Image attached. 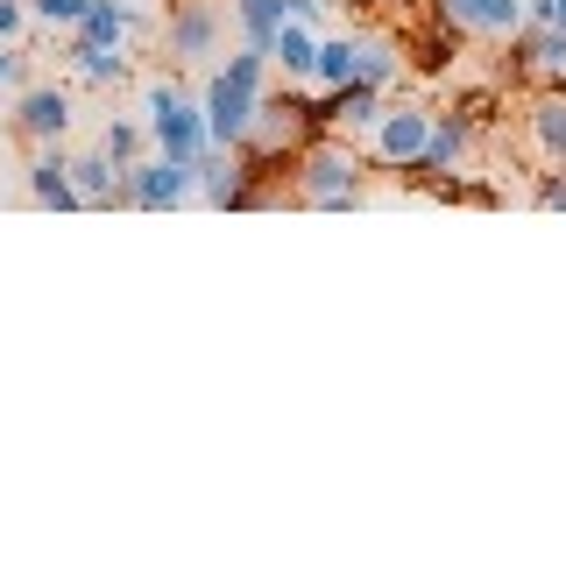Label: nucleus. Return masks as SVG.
<instances>
[{
    "label": "nucleus",
    "mask_w": 566,
    "mask_h": 566,
    "mask_svg": "<svg viewBox=\"0 0 566 566\" xmlns=\"http://www.w3.org/2000/svg\"><path fill=\"white\" fill-rule=\"evenodd\" d=\"M142 142H149V135H142V120H106V128H99V156L114 170H128L135 156H142Z\"/></svg>",
    "instance_id": "aec40b11"
},
{
    "label": "nucleus",
    "mask_w": 566,
    "mask_h": 566,
    "mask_svg": "<svg viewBox=\"0 0 566 566\" xmlns=\"http://www.w3.org/2000/svg\"><path fill=\"white\" fill-rule=\"evenodd\" d=\"M524 135H531V149H538L545 170H566V85H553V93L531 99Z\"/></svg>",
    "instance_id": "ddd939ff"
},
{
    "label": "nucleus",
    "mask_w": 566,
    "mask_h": 566,
    "mask_svg": "<svg viewBox=\"0 0 566 566\" xmlns=\"http://www.w3.org/2000/svg\"><path fill=\"white\" fill-rule=\"evenodd\" d=\"M559 85H566V78H559Z\"/></svg>",
    "instance_id": "c85d7f7f"
},
{
    "label": "nucleus",
    "mask_w": 566,
    "mask_h": 566,
    "mask_svg": "<svg viewBox=\"0 0 566 566\" xmlns=\"http://www.w3.org/2000/svg\"><path fill=\"white\" fill-rule=\"evenodd\" d=\"M29 78H35V71H29V50L22 43H0V93H22Z\"/></svg>",
    "instance_id": "4be33fe9"
},
{
    "label": "nucleus",
    "mask_w": 566,
    "mask_h": 566,
    "mask_svg": "<svg viewBox=\"0 0 566 566\" xmlns=\"http://www.w3.org/2000/svg\"><path fill=\"white\" fill-rule=\"evenodd\" d=\"M424 135H432V106L424 99H382V114L361 128V156L376 170H418Z\"/></svg>",
    "instance_id": "20e7f679"
},
{
    "label": "nucleus",
    "mask_w": 566,
    "mask_h": 566,
    "mask_svg": "<svg viewBox=\"0 0 566 566\" xmlns=\"http://www.w3.org/2000/svg\"><path fill=\"white\" fill-rule=\"evenodd\" d=\"M354 78H368L376 93H389V85L403 78V50L382 43V35H361V64H354Z\"/></svg>",
    "instance_id": "6ab92c4d"
},
{
    "label": "nucleus",
    "mask_w": 566,
    "mask_h": 566,
    "mask_svg": "<svg viewBox=\"0 0 566 566\" xmlns=\"http://www.w3.org/2000/svg\"><path fill=\"white\" fill-rule=\"evenodd\" d=\"M29 199L50 206V212H85L78 191H71V156H64V142H35V156H29Z\"/></svg>",
    "instance_id": "f8f14e48"
},
{
    "label": "nucleus",
    "mask_w": 566,
    "mask_h": 566,
    "mask_svg": "<svg viewBox=\"0 0 566 566\" xmlns=\"http://www.w3.org/2000/svg\"><path fill=\"white\" fill-rule=\"evenodd\" d=\"M78 14H85V0H29V22H43V29H78Z\"/></svg>",
    "instance_id": "412c9836"
},
{
    "label": "nucleus",
    "mask_w": 566,
    "mask_h": 566,
    "mask_svg": "<svg viewBox=\"0 0 566 566\" xmlns=\"http://www.w3.org/2000/svg\"><path fill=\"white\" fill-rule=\"evenodd\" d=\"M354 64H361V35H318V57H312V85H347Z\"/></svg>",
    "instance_id": "a211bd4d"
},
{
    "label": "nucleus",
    "mask_w": 566,
    "mask_h": 566,
    "mask_svg": "<svg viewBox=\"0 0 566 566\" xmlns=\"http://www.w3.org/2000/svg\"><path fill=\"white\" fill-rule=\"evenodd\" d=\"M270 8H276V22H312L318 29V14H326L333 0H270Z\"/></svg>",
    "instance_id": "5701e85b"
},
{
    "label": "nucleus",
    "mask_w": 566,
    "mask_h": 566,
    "mask_svg": "<svg viewBox=\"0 0 566 566\" xmlns=\"http://www.w3.org/2000/svg\"><path fill=\"white\" fill-rule=\"evenodd\" d=\"M227 8H241V0H227Z\"/></svg>",
    "instance_id": "cd10ccee"
},
{
    "label": "nucleus",
    "mask_w": 566,
    "mask_h": 566,
    "mask_svg": "<svg viewBox=\"0 0 566 566\" xmlns=\"http://www.w3.org/2000/svg\"><path fill=\"white\" fill-rule=\"evenodd\" d=\"M382 99L368 78H347V85H318V99H312V114H318V128H333V135H361L368 120L382 114Z\"/></svg>",
    "instance_id": "1a4fd4ad"
},
{
    "label": "nucleus",
    "mask_w": 566,
    "mask_h": 566,
    "mask_svg": "<svg viewBox=\"0 0 566 566\" xmlns=\"http://www.w3.org/2000/svg\"><path fill=\"white\" fill-rule=\"evenodd\" d=\"M510 43V64L517 71H531V78H566V29H553V22H517L503 35Z\"/></svg>",
    "instance_id": "9b49d317"
},
{
    "label": "nucleus",
    "mask_w": 566,
    "mask_h": 566,
    "mask_svg": "<svg viewBox=\"0 0 566 566\" xmlns=\"http://www.w3.org/2000/svg\"><path fill=\"white\" fill-rule=\"evenodd\" d=\"M71 191H78L85 212H114L120 206V170L106 164L99 149H85V156H71Z\"/></svg>",
    "instance_id": "dca6fc26"
},
{
    "label": "nucleus",
    "mask_w": 566,
    "mask_h": 566,
    "mask_svg": "<svg viewBox=\"0 0 566 566\" xmlns=\"http://www.w3.org/2000/svg\"><path fill=\"white\" fill-rule=\"evenodd\" d=\"M531 199H538L545 212H566V170H545V177H538V191H531Z\"/></svg>",
    "instance_id": "393cba45"
},
{
    "label": "nucleus",
    "mask_w": 566,
    "mask_h": 566,
    "mask_svg": "<svg viewBox=\"0 0 566 566\" xmlns=\"http://www.w3.org/2000/svg\"><path fill=\"white\" fill-rule=\"evenodd\" d=\"M199 199V164H177V156H135L128 170H120V206L135 212H170Z\"/></svg>",
    "instance_id": "39448f33"
},
{
    "label": "nucleus",
    "mask_w": 566,
    "mask_h": 566,
    "mask_svg": "<svg viewBox=\"0 0 566 566\" xmlns=\"http://www.w3.org/2000/svg\"><path fill=\"white\" fill-rule=\"evenodd\" d=\"M135 29H149L142 14L128 8V0H85V14H78V43H99V50H128V35Z\"/></svg>",
    "instance_id": "4468645a"
},
{
    "label": "nucleus",
    "mask_w": 566,
    "mask_h": 566,
    "mask_svg": "<svg viewBox=\"0 0 566 566\" xmlns=\"http://www.w3.org/2000/svg\"><path fill=\"white\" fill-rule=\"evenodd\" d=\"M432 8L453 35H482V43H503L524 22V0H432Z\"/></svg>",
    "instance_id": "9d476101"
},
{
    "label": "nucleus",
    "mask_w": 566,
    "mask_h": 566,
    "mask_svg": "<svg viewBox=\"0 0 566 566\" xmlns=\"http://www.w3.org/2000/svg\"><path fill=\"white\" fill-rule=\"evenodd\" d=\"M142 135L156 142V156H177V164H199V156L212 149L199 99H191L177 78H149V114H142Z\"/></svg>",
    "instance_id": "7ed1b4c3"
},
{
    "label": "nucleus",
    "mask_w": 566,
    "mask_h": 566,
    "mask_svg": "<svg viewBox=\"0 0 566 566\" xmlns=\"http://www.w3.org/2000/svg\"><path fill=\"white\" fill-rule=\"evenodd\" d=\"M524 22H553V29H566V0H524Z\"/></svg>",
    "instance_id": "a878e982"
},
{
    "label": "nucleus",
    "mask_w": 566,
    "mask_h": 566,
    "mask_svg": "<svg viewBox=\"0 0 566 566\" xmlns=\"http://www.w3.org/2000/svg\"><path fill=\"white\" fill-rule=\"evenodd\" d=\"M368 170H376V164L361 156V142L318 128L305 149L291 156V199L312 206V212H347V206L368 199Z\"/></svg>",
    "instance_id": "f257e3e1"
},
{
    "label": "nucleus",
    "mask_w": 566,
    "mask_h": 566,
    "mask_svg": "<svg viewBox=\"0 0 566 566\" xmlns=\"http://www.w3.org/2000/svg\"><path fill=\"white\" fill-rule=\"evenodd\" d=\"M474 156V114H460V106H432V135H424V156L411 177H432V185H453L460 170H468Z\"/></svg>",
    "instance_id": "0eeeda50"
},
{
    "label": "nucleus",
    "mask_w": 566,
    "mask_h": 566,
    "mask_svg": "<svg viewBox=\"0 0 566 566\" xmlns=\"http://www.w3.org/2000/svg\"><path fill=\"white\" fill-rule=\"evenodd\" d=\"M312 57H318V29L312 22H276L270 64L283 71V78H291V85H312Z\"/></svg>",
    "instance_id": "f3484780"
},
{
    "label": "nucleus",
    "mask_w": 566,
    "mask_h": 566,
    "mask_svg": "<svg viewBox=\"0 0 566 566\" xmlns=\"http://www.w3.org/2000/svg\"><path fill=\"white\" fill-rule=\"evenodd\" d=\"M354 8H397V0H354Z\"/></svg>",
    "instance_id": "bb28decb"
},
{
    "label": "nucleus",
    "mask_w": 566,
    "mask_h": 566,
    "mask_svg": "<svg viewBox=\"0 0 566 566\" xmlns=\"http://www.w3.org/2000/svg\"><path fill=\"white\" fill-rule=\"evenodd\" d=\"M220 35H227V8H220V0H170V14H164L170 64H206L212 50H220Z\"/></svg>",
    "instance_id": "423d86ee"
},
{
    "label": "nucleus",
    "mask_w": 566,
    "mask_h": 566,
    "mask_svg": "<svg viewBox=\"0 0 566 566\" xmlns=\"http://www.w3.org/2000/svg\"><path fill=\"white\" fill-rule=\"evenodd\" d=\"M14 135L29 142H64L71 135V85L57 78H29L22 93H14Z\"/></svg>",
    "instance_id": "6e6552de"
},
{
    "label": "nucleus",
    "mask_w": 566,
    "mask_h": 566,
    "mask_svg": "<svg viewBox=\"0 0 566 566\" xmlns=\"http://www.w3.org/2000/svg\"><path fill=\"white\" fill-rule=\"evenodd\" d=\"M262 78H270V57H262V50H248V43L206 78L199 114H206L212 149H241V142H248V128H255V106H262Z\"/></svg>",
    "instance_id": "f03ea898"
},
{
    "label": "nucleus",
    "mask_w": 566,
    "mask_h": 566,
    "mask_svg": "<svg viewBox=\"0 0 566 566\" xmlns=\"http://www.w3.org/2000/svg\"><path fill=\"white\" fill-rule=\"evenodd\" d=\"M64 71H71V85L114 93V85L128 78V50H99V43H78V35H71V43H64Z\"/></svg>",
    "instance_id": "2eb2a0df"
},
{
    "label": "nucleus",
    "mask_w": 566,
    "mask_h": 566,
    "mask_svg": "<svg viewBox=\"0 0 566 566\" xmlns=\"http://www.w3.org/2000/svg\"><path fill=\"white\" fill-rule=\"evenodd\" d=\"M29 29V0H0V43H22Z\"/></svg>",
    "instance_id": "b1692460"
}]
</instances>
